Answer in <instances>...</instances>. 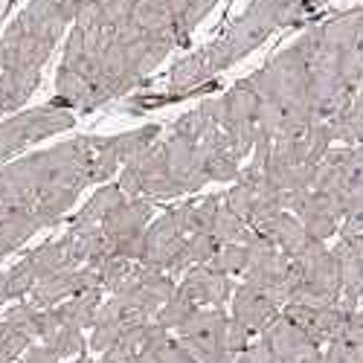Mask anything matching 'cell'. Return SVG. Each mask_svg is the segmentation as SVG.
<instances>
[{"mask_svg": "<svg viewBox=\"0 0 363 363\" xmlns=\"http://www.w3.org/2000/svg\"><path fill=\"white\" fill-rule=\"evenodd\" d=\"M123 198H128V195L119 189V186H105V189H99L94 198L84 203V209L73 218L70 227H102L105 216H108L111 209H113L119 201H123Z\"/></svg>", "mask_w": 363, "mask_h": 363, "instance_id": "obj_25", "label": "cell"}, {"mask_svg": "<svg viewBox=\"0 0 363 363\" xmlns=\"http://www.w3.org/2000/svg\"><path fill=\"white\" fill-rule=\"evenodd\" d=\"M82 291H102L90 264L55 270V274L44 277L33 291H29V296H33V306L52 308V306H58V302H65V299H70L73 294H82Z\"/></svg>", "mask_w": 363, "mask_h": 363, "instance_id": "obj_14", "label": "cell"}, {"mask_svg": "<svg viewBox=\"0 0 363 363\" xmlns=\"http://www.w3.org/2000/svg\"><path fill=\"white\" fill-rule=\"evenodd\" d=\"M55 354L58 360H67V357H79L84 352V331L73 328V325H62L58 323V328L52 331V335L44 340Z\"/></svg>", "mask_w": 363, "mask_h": 363, "instance_id": "obj_28", "label": "cell"}, {"mask_svg": "<svg viewBox=\"0 0 363 363\" xmlns=\"http://www.w3.org/2000/svg\"><path fill=\"white\" fill-rule=\"evenodd\" d=\"M195 308H198L195 302H192L184 291H180V288H174V291H172V296L163 302L160 311L155 314V323H157V325H163L166 331H174L180 323H184V320L195 311Z\"/></svg>", "mask_w": 363, "mask_h": 363, "instance_id": "obj_27", "label": "cell"}, {"mask_svg": "<svg viewBox=\"0 0 363 363\" xmlns=\"http://www.w3.org/2000/svg\"><path fill=\"white\" fill-rule=\"evenodd\" d=\"M354 235V245H357V253H360V262H363V230L360 233H352Z\"/></svg>", "mask_w": 363, "mask_h": 363, "instance_id": "obj_33", "label": "cell"}, {"mask_svg": "<svg viewBox=\"0 0 363 363\" xmlns=\"http://www.w3.org/2000/svg\"><path fill=\"white\" fill-rule=\"evenodd\" d=\"M174 134L186 137L198 157L206 169L209 180H235L241 174V157L233 148L230 137L224 134V128L218 125V113H216V102H203L201 108L184 113L174 123Z\"/></svg>", "mask_w": 363, "mask_h": 363, "instance_id": "obj_3", "label": "cell"}, {"mask_svg": "<svg viewBox=\"0 0 363 363\" xmlns=\"http://www.w3.org/2000/svg\"><path fill=\"white\" fill-rule=\"evenodd\" d=\"M119 189L128 198H177L180 195V189L174 186V180L169 177V169H166L163 143L155 140L128 163H123Z\"/></svg>", "mask_w": 363, "mask_h": 363, "instance_id": "obj_8", "label": "cell"}, {"mask_svg": "<svg viewBox=\"0 0 363 363\" xmlns=\"http://www.w3.org/2000/svg\"><path fill=\"white\" fill-rule=\"evenodd\" d=\"M99 306H102V291H82L65 302H58V306H52V311L62 325H73V328L84 331L94 325Z\"/></svg>", "mask_w": 363, "mask_h": 363, "instance_id": "obj_23", "label": "cell"}, {"mask_svg": "<svg viewBox=\"0 0 363 363\" xmlns=\"http://www.w3.org/2000/svg\"><path fill=\"white\" fill-rule=\"evenodd\" d=\"M163 157H166V169H169V177L174 180V186L180 189V195L186 192H198L203 184H209L206 177V169L198 157L195 145L180 137V134H169L163 140Z\"/></svg>", "mask_w": 363, "mask_h": 363, "instance_id": "obj_16", "label": "cell"}, {"mask_svg": "<svg viewBox=\"0 0 363 363\" xmlns=\"http://www.w3.org/2000/svg\"><path fill=\"white\" fill-rule=\"evenodd\" d=\"M177 288L184 291L198 308H221L224 302L233 296V291H235L224 270L213 267L209 262L186 267L184 282H180Z\"/></svg>", "mask_w": 363, "mask_h": 363, "instance_id": "obj_18", "label": "cell"}, {"mask_svg": "<svg viewBox=\"0 0 363 363\" xmlns=\"http://www.w3.org/2000/svg\"><path fill=\"white\" fill-rule=\"evenodd\" d=\"M174 288L177 285H174V279L169 274H160V270H148V267H143L137 262L134 270L123 279V285L113 291V296L128 302V306L137 308L140 314L155 317L160 311L163 302L172 296Z\"/></svg>", "mask_w": 363, "mask_h": 363, "instance_id": "obj_11", "label": "cell"}, {"mask_svg": "<svg viewBox=\"0 0 363 363\" xmlns=\"http://www.w3.org/2000/svg\"><path fill=\"white\" fill-rule=\"evenodd\" d=\"M189 238V218H186V203L166 213L155 224H148L143 238V253L140 264L148 270H160V274H177L180 270V253Z\"/></svg>", "mask_w": 363, "mask_h": 363, "instance_id": "obj_5", "label": "cell"}, {"mask_svg": "<svg viewBox=\"0 0 363 363\" xmlns=\"http://www.w3.org/2000/svg\"><path fill=\"white\" fill-rule=\"evenodd\" d=\"M285 209L291 216H296V221L306 227L308 235H314L320 241L340 233V216L335 213V206H331L323 195H317L311 186L302 189V192L285 195Z\"/></svg>", "mask_w": 363, "mask_h": 363, "instance_id": "obj_15", "label": "cell"}, {"mask_svg": "<svg viewBox=\"0 0 363 363\" xmlns=\"http://www.w3.org/2000/svg\"><path fill=\"white\" fill-rule=\"evenodd\" d=\"M41 218L35 216L33 206H12V209H0V256L12 253L21 247L23 241H29L41 230Z\"/></svg>", "mask_w": 363, "mask_h": 363, "instance_id": "obj_21", "label": "cell"}, {"mask_svg": "<svg viewBox=\"0 0 363 363\" xmlns=\"http://www.w3.org/2000/svg\"><path fill=\"white\" fill-rule=\"evenodd\" d=\"M282 317L291 320L296 328H302L314 343H331L340 340L346 335V325L352 311L337 306H325V308H311V306H285Z\"/></svg>", "mask_w": 363, "mask_h": 363, "instance_id": "obj_13", "label": "cell"}, {"mask_svg": "<svg viewBox=\"0 0 363 363\" xmlns=\"http://www.w3.org/2000/svg\"><path fill=\"white\" fill-rule=\"evenodd\" d=\"M174 331H177V340L195 357V363H235L238 360V354H233L230 340H227L230 317L221 308H195Z\"/></svg>", "mask_w": 363, "mask_h": 363, "instance_id": "obj_4", "label": "cell"}, {"mask_svg": "<svg viewBox=\"0 0 363 363\" xmlns=\"http://www.w3.org/2000/svg\"><path fill=\"white\" fill-rule=\"evenodd\" d=\"M73 363H96V360H87V357H76Z\"/></svg>", "mask_w": 363, "mask_h": 363, "instance_id": "obj_34", "label": "cell"}, {"mask_svg": "<svg viewBox=\"0 0 363 363\" xmlns=\"http://www.w3.org/2000/svg\"><path fill=\"white\" fill-rule=\"evenodd\" d=\"M26 349H29V337L21 335V331L15 325H9L6 320L0 323V363H12Z\"/></svg>", "mask_w": 363, "mask_h": 363, "instance_id": "obj_30", "label": "cell"}, {"mask_svg": "<svg viewBox=\"0 0 363 363\" xmlns=\"http://www.w3.org/2000/svg\"><path fill=\"white\" fill-rule=\"evenodd\" d=\"M148 320L151 317L140 314L137 308L128 306V302H123L119 296H111L108 302L99 306L96 320H94V325H90V349L105 352L108 346H113L119 337H123L128 328H134L140 323H148Z\"/></svg>", "mask_w": 363, "mask_h": 363, "instance_id": "obj_17", "label": "cell"}, {"mask_svg": "<svg viewBox=\"0 0 363 363\" xmlns=\"http://www.w3.org/2000/svg\"><path fill=\"white\" fill-rule=\"evenodd\" d=\"M213 102H216V113H218V125L230 137L238 157H247L256 145V90H253V84L245 79V82L233 84L224 96H218Z\"/></svg>", "mask_w": 363, "mask_h": 363, "instance_id": "obj_9", "label": "cell"}, {"mask_svg": "<svg viewBox=\"0 0 363 363\" xmlns=\"http://www.w3.org/2000/svg\"><path fill=\"white\" fill-rule=\"evenodd\" d=\"M151 216H155V209H151V203L143 198H123L105 216L102 230H105L116 256H125L131 262L140 259L143 238H145V230L151 224Z\"/></svg>", "mask_w": 363, "mask_h": 363, "instance_id": "obj_10", "label": "cell"}, {"mask_svg": "<svg viewBox=\"0 0 363 363\" xmlns=\"http://www.w3.org/2000/svg\"><path fill=\"white\" fill-rule=\"evenodd\" d=\"M238 363H277V357L270 354V349L262 340H256L238 354Z\"/></svg>", "mask_w": 363, "mask_h": 363, "instance_id": "obj_31", "label": "cell"}, {"mask_svg": "<svg viewBox=\"0 0 363 363\" xmlns=\"http://www.w3.org/2000/svg\"><path fill=\"white\" fill-rule=\"evenodd\" d=\"M253 233H259L262 238H267L274 247H279L285 256H291L302 241L308 238V233H306V227H302L299 221H296V216H291L288 209H282V213H277V216H270L267 221H262L259 227H253Z\"/></svg>", "mask_w": 363, "mask_h": 363, "instance_id": "obj_22", "label": "cell"}, {"mask_svg": "<svg viewBox=\"0 0 363 363\" xmlns=\"http://www.w3.org/2000/svg\"><path fill=\"white\" fill-rule=\"evenodd\" d=\"M21 363H58V354L47 343H41V346H29L23 352V360Z\"/></svg>", "mask_w": 363, "mask_h": 363, "instance_id": "obj_32", "label": "cell"}, {"mask_svg": "<svg viewBox=\"0 0 363 363\" xmlns=\"http://www.w3.org/2000/svg\"><path fill=\"white\" fill-rule=\"evenodd\" d=\"M340 270V306L349 311H357L360 299H363V262L354 245L352 233H340L337 247L331 250Z\"/></svg>", "mask_w": 363, "mask_h": 363, "instance_id": "obj_20", "label": "cell"}, {"mask_svg": "<svg viewBox=\"0 0 363 363\" xmlns=\"http://www.w3.org/2000/svg\"><path fill=\"white\" fill-rule=\"evenodd\" d=\"M73 123H76L73 113L62 105H44V108L15 113L6 123H0V157H12L44 137L67 131L73 128Z\"/></svg>", "mask_w": 363, "mask_h": 363, "instance_id": "obj_6", "label": "cell"}, {"mask_svg": "<svg viewBox=\"0 0 363 363\" xmlns=\"http://www.w3.org/2000/svg\"><path fill=\"white\" fill-rule=\"evenodd\" d=\"M145 352L155 354V363H195V357L186 352V346L174 337H169V331L163 325L157 328V335L148 340Z\"/></svg>", "mask_w": 363, "mask_h": 363, "instance_id": "obj_26", "label": "cell"}, {"mask_svg": "<svg viewBox=\"0 0 363 363\" xmlns=\"http://www.w3.org/2000/svg\"><path fill=\"white\" fill-rule=\"evenodd\" d=\"M224 201L230 203L233 213H238L250 224V230L285 209L282 189L259 166H247L245 172H241L238 180H235V186L230 189V195Z\"/></svg>", "mask_w": 363, "mask_h": 363, "instance_id": "obj_7", "label": "cell"}, {"mask_svg": "<svg viewBox=\"0 0 363 363\" xmlns=\"http://www.w3.org/2000/svg\"><path fill=\"white\" fill-rule=\"evenodd\" d=\"M259 340L270 349V354L277 357V363H325V354L320 343H314L306 331L296 328L291 320L279 314L274 325H267Z\"/></svg>", "mask_w": 363, "mask_h": 363, "instance_id": "obj_12", "label": "cell"}, {"mask_svg": "<svg viewBox=\"0 0 363 363\" xmlns=\"http://www.w3.org/2000/svg\"><path fill=\"white\" fill-rule=\"evenodd\" d=\"M311 189L340 216V233L363 230V143L328 148L317 166Z\"/></svg>", "mask_w": 363, "mask_h": 363, "instance_id": "obj_2", "label": "cell"}, {"mask_svg": "<svg viewBox=\"0 0 363 363\" xmlns=\"http://www.w3.org/2000/svg\"><path fill=\"white\" fill-rule=\"evenodd\" d=\"M331 131L325 119L299 128L294 134H282L270 143V151L264 155V174L282 189V195L302 192L314 184L317 166L331 148Z\"/></svg>", "mask_w": 363, "mask_h": 363, "instance_id": "obj_1", "label": "cell"}, {"mask_svg": "<svg viewBox=\"0 0 363 363\" xmlns=\"http://www.w3.org/2000/svg\"><path fill=\"white\" fill-rule=\"evenodd\" d=\"M230 302H233V320L238 323V325H245L250 335H262V331L267 328V325H274L277 320H279V314H282V308L277 306L270 296H264L262 291H256V288H250V285H238L235 291H233V296H230Z\"/></svg>", "mask_w": 363, "mask_h": 363, "instance_id": "obj_19", "label": "cell"}, {"mask_svg": "<svg viewBox=\"0 0 363 363\" xmlns=\"http://www.w3.org/2000/svg\"><path fill=\"white\" fill-rule=\"evenodd\" d=\"M213 235H216V241H218L221 247L224 245H245V241L253 235V230H250V224L241 218L238 213H233L230 203L221 198L216 221H213Z\"/></svg>", "mask_w": 363, "mask_h": 363, "instance_id": "obj_24", "label": "cell"}, {"mask_svg": "<svg viewBox=\"0 0 363 363\" xmlns=\"http://www.w3.org/2000/svg\"><path fill=\"white\" fill-rule=\"evenodd\" d=\"M209 264L224 270L227 277L245 274V267H247V241H245V245H224V247H218L216 256L209 259Z\"/></svg>", "mask_w": 363, "mask_h": 363, "instance_id": "obj_29", "label": "cell"}]
</instances>
